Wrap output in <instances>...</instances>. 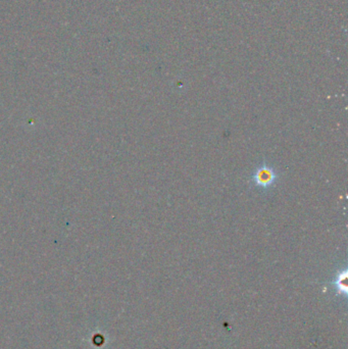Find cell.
Returning a JSON list of instances; mask_svg holds the SVG:
<instances>
[{
	"label": "cell",
	"instance_id": "6da1fadb",
	"mask_svg": "<svg viewBox=\"0 0 348 349\" xmlns=\"http://www.w3.org/2000/svg\"><path fill=\"white\" fill-rule=\"evenodd\" d=\"M279 180V173L273 167L263 162L252 173L250 181L261 190L271 189Z\"/></svg>",
	"mask_w": 348,
	"mask_h": 349
}]
</instances>
